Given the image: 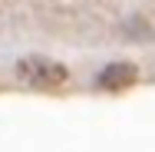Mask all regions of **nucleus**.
Here are the masks:
<instances>
[{
  "label": "nucleus",
  "mask_w": 155,
  "mask_h": 152,
  "mask_svg": "<svg viewBox=\"0 0 155 152\" xmlns=\"http://www.w3.org/2000/svg\"><path fill=\"white\" fill-rule=\"evenodd\" d=\"M135 79H139V69L132 63H109L96 76L99 90H129V86H135Z\"/></svg>",
  "instance_id": "nucleus-2"
},
{
  "label": "nucleus",
  "mask_w": 155,
  "mask_h": 152,
  "mask_svg": "<svg viewBox=\"0 0 155 152\" xmlns=\"http://www.w3.org/2000/svg\"><path fill=\"white\" fill-rule=\"evenodd\" d=\"M17 79H23L27 86L53 90L69 79V69L56 60H46V56H23V60H17Z\"/></svg>",
  "instance_id": "nucleus-1"
}]
</instances>
